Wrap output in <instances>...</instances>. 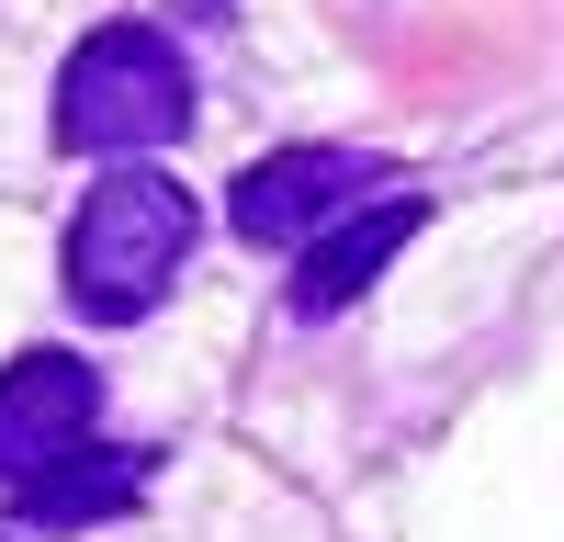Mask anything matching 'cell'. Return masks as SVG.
Segmentation results:
<instances>
[{
    "label": "cell",
    "instance_id": "3957f363",
    "mask_svg": "<svg viewBox=\"0 0 564 542\" xmlns=\"http://www.w3.org/2000/svg\"><path fill=\"white\" fill-rule=\"evenodd\" d=\"M102 419V373L79 350H12L0 361V486H34L45 464H68Z\"/></svg>",
    "mask_w": 564,
    "mask_h": 542
},
{
    "label": "cell",
    "instance_id": "6da1fadb",
    "mask_svg": "<svg viewBox=\"0 0 564 542\" xmlns=\"http://www.w3.org/2000/svg\"><path fill=\"white\" fill-rule=\"evenodd\" d=\"M181 260H193V193L181 181H159L148 159H124L113 181H90L79 215H68V305L102 316V328H124V316H148Z\"/></svg>",
    "mask_w": 564,
    "mask_h": 542
},
{
    "label": "cell",
    "instance_id": "277c9868",
    "mask_svg": "<svg viewBox=\"0 0 564 542\" xmlns=\"http://www.w3.org/2000/svg\"><path fill=\"white\" fill-rule=\"evenodd\" d=\"M384 193V170H372L361 148H271L249 181H238V238H260V249H305L316 226H339L350 204H372Z\"/></svg>",
    "mask_w": 564,
    "mask_h": 542
},
{
    "label": "cell",
    "instance_id": "5b68a950",
    "mask_svg": "<svg viewBox=\"0 0 564 542\" xmlns=\"http://www.w3.org/2000/svg\"><path fill=\"white\" fill-rule=\"evenodd\" d=\"M430 226V193H372L350 204L339 226H316L305 238V271H294V316H339L384 283V260H406V238Z\"/></svg>",
    "mask_w": 564,
    "mask_h": 542
},
{
    "label": "cell",
    "instance_id": "8992f818",
    "mask_svg": "<svg viewBox=\"0 0 564 542\" xmlns=\"http://www.w3.org/2000/svg\"><path fill=\"white\" fill-rule=\"evenodd\" d=\"M148 475H159V452H102V441H79L68 464H45V475L12 486V497H23L34 531H90V520L135 509V497H148Z\"/></svg>",
    "mask_w": 564,
    "mask_h": 542
},
{
    "label": "cell",
    "instance_id": "7a4b0ae2",
    "mask_svg": "<svg viewBox=\"0 0 564 542\" xmlns=\"http://www.w3.org/2000/svg\"><path fill=\"white\" fill-rule=\"evenodd\" d=\"M193 124V68L159 23H90L57 68V148L79 159H148Z\"/></svg>",
    "mask_w": 564,
    "mask_h": 542
}]
</instances>
